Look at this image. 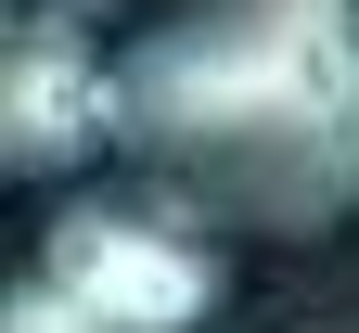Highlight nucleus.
Returning <instances> with one entry per match:
<instances>
[{
  "label": "nucleus",
  "instance_id": "nucleus-4",
  "mask_svg": "<svg viewBox=\"0 0 359 333\" xmlns=\"http://www.w3.org/2000/svg\"><path fill=\"white\" fill-rule=\"evenodd\" d=\"M0 333H90V320L65 308V282H13V320Z\"/></svg>",
  "mask_w": 359,
  "mask_h": 333
},
{
  "label": "nucleus",
  "instance_id": "nucleus-2",
  "mask_svg": "<svg viewBox=\"0 0 359 333\" xmlns=\"http://www.w3.org/2000/svg\"><path fill=\"white\" fill-rule=\"evenodd\" d=\"M39 282H65V308L90 333H205L218 244H193L154 205H65L52 244H39Z\"/></svg>",
  "mask_w": 359,
  "mask_h": 333
},
{
  "label": "nucleus",
  "instance_id": "nucleus-1",
  "mask_svg": "<svg viewBox=\"0 0 359 333\" xmlns=\"http://www.w3.org/2000/svg\"><path fill=\"white\" fill-rule=\"evenodd\" d=\"M128 154L205 218L334 231L359 205V0H218L116 52Z\"/></svg>",
  "mask_w": 359,
  "mask_h": 333
},
{
  "label": "nucleus",
  "instance_id": "nucleus-3",
  "mask_svg": "<svg viewBox=\"0 0 359 333\" xmlns=\"http://www.w3.org/2000/svg\"><path fill=\"white\" fill-rule=\"evenodd\" d=\"M103 141H128L116 64L77 52L52 13H26L13 26V64H0V154H13V179H65V167L103 154Z\"/></svg>",
  "mask_w": 359,
  "mask_h": 333
}]
</instances>
